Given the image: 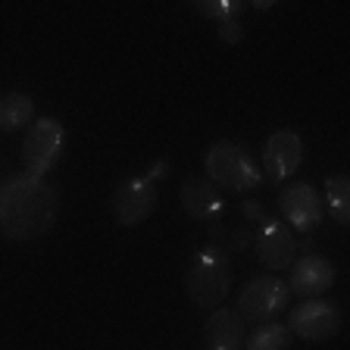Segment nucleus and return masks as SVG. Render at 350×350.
<instances>
[{
  "label": "nucleus",
  "mask_w": 350,
  "mask_h": 350,
  "mask_svg": "<svg viewBox=\"0 0 350 350\" xmlns=\"http://www.w3.org/2000/svg\"><path fill=\"white\" fill-rule=\"evenodd\" d=\"M57 222V191L29 172L0 185V228L7 241H35Z\"/></svg>",
  "instance_id": "f257e3e1"
},
{
  "label": "nucleus",
  "mask_w": 350,
  "mask_h": 350,
  "mask_svg": "<svg viewBox=\"0 0 350 350\" xmlns=\"http://www.w3.org/2000/svg\"><path fill=\"white\" fill-rule=\"evenodd\" d=\"M232 288V266L228 256L219 247H204L197 250L191 260L188 272H185V291L204 310H219L228 297Z\"/></svg>",
  "instance_id": "f03ea898"
},
{
  "label": "nucleus",
  "mask_w": 350,
  "mask_h": 350,
  "mask_svg": "<svg viewBox=\"0 0 350 350\" xmlns=\"http://www.w3.org/2000/svg\"><path fill=\"white\" fill-rule=\"evenodd\" d=\"M204 172L213 185L228 188L234 194L254 191L262 182L260 166L254 163L247 147L238 144V141H216V144H210V150L204 157Z\"/></svg>",
  "instance_id": "7ed1b4c3"
},
{
  "label": "nucleus",
  "mask_w": 350,
  "mask_h": 350,
  "mask_svg": "<svg viewBox=\"0 0 350 350\" xmlns=\"http://www.w3.org/2000/svg\"><path fill=\"white\" fill-rule=\"evenodd\" d=\"M291 300V288L288 282L278 275H256L250 278L238 294V310L241 319L247 325H262V322H272L278 313Z\"/></svg>",
  "instance_id": "20e7f679"
},
{
  "label": "nucleus",
  "mask_w": 350,
  "mask_h": 350,
  "mask_svg": "<svg viewBox=\"0 0 350 350\" xmlns=\"http://www.w3.org/2000/svg\"><path fill=\"white\" fill-rule=\"evenodd\" d=\"M63 147H66L63 122H59V119H51V116L35 119L29 135H25V141H22V169L29 175L44 178V175L57 166Z\"/></svg>",
  "instance_id": "39448f33"
},
{
  "label": "nucleus",
  "mask_w": 350,
  "mask_h": 350,
  "mask_svg": "<svg viewBox=\"0 0 350 350\" xmlns=\"http://www.w3.org/2000/svg\"><path fill=\"white\" fill-rule=\"evenodd\" d=\"M157 200H160V197H157V185H153L150 178H144V175H131V178H122V182L116 185L109 206H113V216H116L119 226L131 228L153 216Z\"/></svg>",
  "instance_id": "423d86ee"
},
{
  "label": "nucleus",
  "mask_w": 350,
  "mask_h": 350,
  "mask_svg": "<svg viewBox=\"0 0 350 350\" xmlns=\"http://www.w3.org/2000/svg\"><path fill=\"white\" fill-rule=\"evenodd\" d=\"M344 319H341V310L328 300L316 297V300H304L291 310L288 316V328L291 335L304 338V341H328L341 332Z\"/></svg>",
  "instance_id": "0eeeda50"
},
{
  "label": "nucleus",
  "mask_w": 350,
  "mask_h": 350,
  "mask_svg": "<svg viewBox=\"0 0 350 350\" xmlns=\"http://www.w3.org/2000/svg\"><path fill=\"white\" fill-rule=\"evenodd\" d=\"M278 206L284 213V222L304 234L316 232L322 226V216H325V204L310 182L284 185L282 194H278Z\"/></svg>",
  "instance_id": "6e6552de"
},
{
  "label": "nucleus",
  "mask_w": 350,
  "mask_h": 350,
  "mask_svg": "<svg viewBox=\"0 0 350 350\" xmlns=\"http://www.w3.org/2000/svg\"><path fill=\"white\" fill-rule=\"evenodd\" d=\"M256 256L266 269L282 272L291 269L297 262V238L294 228L282 219H262L260 232H256Z\"/></svg>",
  "instance_id": "1a4fd4ad"
},
{
  "label": "nucleus",
  "mask_w": 350,
  "mask_h": 350,
  "mask_svg": "<svg viewBox=\"0 0 350 350\" xmlns=\"http://www.w3.org/2000/svg\"><path fill=\"white\" fill-rule=\"evenodd\" d=\"M300 160H304V138L294 129H278L272 131L266 144H262V175L272 182H284L297 172Z\"/></svg>",
  "instance_id": "9d476101"
},
{
  "label": "nucleus",
  "mask_w": 350,
  "mask_h": 350,
  "mask_svg": "<svg viewBox=\"0 0 350 350\" xmlns=\"http://www.w3.org/2000/svg\"><path fill=\"white\" fill-rule=\"evenodd\" d=\"M335 284V266L325 260V256L306 254L300 256L297 262L291 266V275H288V288L291 294L304 300H316Z\"/></svg>",
  "instance_id": "9b49d317"
},
{
  "label": "nucleus",
  "mask_w": 350,
  "mask_h": 350,
  "mask_svg": "<svg viewBox=\"0 0 350 350\" xmlns=\"http://www.w3.org/2000/svg\"><path fill=\"white\" fill-rule=\"evenodd\" d=\"M247 344V322L241 319L238 310L219 306L213 310L204 328V347L206 350H244Z\"/></svg>",
  "instance_id": "f8f14e48"
},
{
  "label": "nucleus",
  "mask_w": 350,
  "mask_h": 350,
  "mask_svg": "<svg viewBox=\"0 0 350 350\" xmlns=\"http://www.w3.org/2000/svg\"><path fill=\"white\" fill-rule=\"evenodd\" d=\"M178 197H182V206L188 210L191 219L197 222H216L222 216V194L216 191V185L210 178H197V175H188L178 188Z\"/></svg>",
  "instance_id": "ddd939ff"
},
{
  "label": "nucleus",
  "mask_w": 350,
  "mask_h": 350,
  "mask_svg": "<svg viewBox=\"0 0 350 350\" xmlns=\"http://www.w3.org/2000/svg\"><path fill=\"white\" fill-rule=\"evenodd\" d=\"M31 116H35V100L29 94H22V91L3 94V100H0V129L7 135L25 129L31 122Z\"/></svg>",
  "instance_id": "4468645a"
},
{
  "label": "nucleus",
  "mask_w": 350,
  "mask_h": 350,
  "mask_svg": "<svg viewBox=\"0 0 350 350\" xmlns=\"http://www.w3.org/2000/svg\"><path fill=\"white\" fill-rule=\"evenodd\" d=\"M328 216L338 226H350V178L347 175H328L325 178V197H322Z\"/></svg>",
  "instance_id": "2eb2a0df"
},
{
  "label": "nucleus",
  "mask_w": 350,
  "mask_h": 350,
  "mask_svg": "<svg viewBox=\"0 0 350 350\" xmlns=\"http://www.w3.org/2000/svg\"><path fill=\"white\" fill-rule=\"evenodd\" d=\"M291 328L282 322H262V325H254L244 350H291Z\"/></svg>",
  "instance_id": "dca6fc26"
},
{
  "label": "nucleus",
  "mask_w": 350,
  "mask_h": 350,
  "mask_svg": "<svg viewBox=\"0 0 350 350\" xmlns=\"http://www.w3.org/2000/svg\"><path fill=\"white\" fill-rule=\"evenodd\" d=\"M194 10L200 16H210V19L228 22V19H238V13L244 10V3H241V0H197Z\"/></svg>",
  "instance_id": "f3484780"
},
{
  "label": "nucleus",
  "mask_w": 350,
  "mask_h": 350,
  "mask_svg": "<svg viewBox=\"0 0 350 350\" xmlns=\"http://www.w3.org/2000/svg\"><path fill=\"white\" fill-rule=\"evenodd\" d=\"M241 38H244V31H241V22H238V19L219 22V41H226V44H238Z\"/></svg>",
  "instance_id": "a211bd4d"
},
{
  "label": "nucleus",
  "mask_w": 350,
  "mask_h": 350,
  "mask_svg": "<svg viewBox=\"0 0 350 350\" xmlns=\"http://www.w3.org/2000/svg\"><path fill=\"white\" fill-rule=\"evenodd\" d=\"M166 175H169V163H166V160H157V163H153V166L144 172V178H150V182L157 185V182H163Z\"/></svg>",
  "instance_id": "6ab92c4d"
},
{
  "label": "nucleus",
  "mask_w": 350,
  "mask_h": 350,
  "mask_svg": "<svg viewBox=\"0 0 350 350\" xmlns=\"http://www.w3.org/2000/svg\"><path fill=\"white\" fill-rule=\"evenodd\" d=\"M254 7L256 10H269V7H275V0H254Z\"/></svg>",
  "instance_id": "aec40b11"
}]
</instances>
